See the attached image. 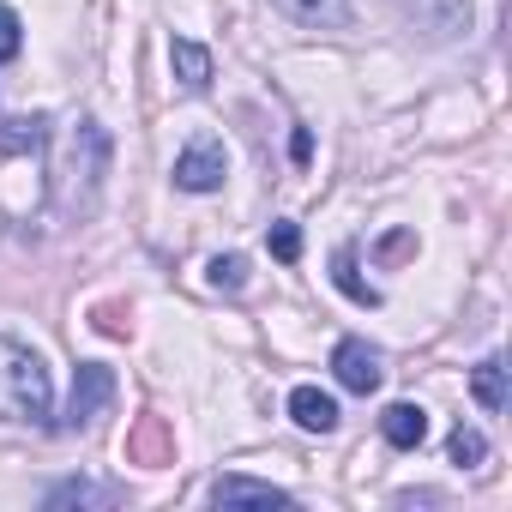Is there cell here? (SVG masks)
Segmentation results:
<instances>
[{"label": "cell", "instance_id": "obj_7", "mask_svg": "<svg viewBox=\"0 0 512 512\" xmlns=\"http://www.w3.org/2000/svg\"><path fill=\"white\" fill-rule=\"evenodd\" d=\"M217 506H290V488L278 482H253V476H217L211 482Z\"/></svg>", "mask_w": 512, "mask_h": 512}, {"label": "cell", "instance_id": "obj_2", "mask_svg": "<svg viewBox=\"0 0 512 512\" xmlns=\"http://www.w3.org/2000/svg\"><path fill=\"white\" fill-rule=\"evenodd\" d=\"M55 386H49V362L0 332V422H49Z\"/></svg>", "mask_w": 512, "mask_h": 512}, {"label": "cell", "instance_id": "obj_17", "mask_svg": "<svg viewBox=\"0 0 512 512\" xmlns=\"http://www.w3.org/2000/svg\"><path fill=\"white\" fill-rule=\"evenodd\" d=\"M266 241H272V253H278L284 266H290V260H302V229H296V223H272V235H266Z\"/></svg>", "mask_w": 512, "mask_h": 512}, {"label": "cell", "instance_id": "obj_1", "mask_svg": "<svg viewBox=\"0 0 512 512\" xmlns=\"http://www.w3.org/2000/svg\"><path fill=\"white\" fill-rule=\"evenodd\" d=\"M103 175H109V133L97 121H73L55 145V211L61 217H91L97 211V193H103Z\"/></svg>", "mask_w": 512, "mask_h": 512}, {"label": "cell", "instance_id": "obj_16", "mask_svg": "<svg viewBox=\"0 0 512 512\" xmlns=\"http://www.w3.org/2000/svg\"><path fill=\"white\" fill-rule=\"evenodd\" d=\"M205 284L211 290H241L247 284V260H241V253H217V260L205 266Z\"/></svg>", "mask_w": 512, "mask_h": 512}, {"label": "cell", "instance_id": "obj_6", "mask_svg": "<svg viewBox=\"0 0 512 512\" xmlns=\"http://www.w3.org/2000/svg\"><path fill=\"white\" fill-rule=\"evenodd\" d=\"M284 19H296L302 31H350V0H272Z\"/></svg>", "mask_w": 512, "mask_h": 512}, {"label": "cell", "instance_id": "obj_11", "mask_svg": "<svg viewBox=\"0 0 512 512\" xmlns=\"http://www.w3.org/2000/svg\"><path fill=\"white\" fill-rule=\"evenodd\" d=\"M470 392H476L482 410H506V368H500V356H488V362L470 374Z\"/></svg>", "mask_w": 512, "mask_h": 512}, {"label": "cell", "instance_id": "obj_13", "mask_svg": "<svg viewBox=\"0 0 512 512\" xmlns=\"http://www.w3.org/2000/svg\"><path fill=\"white\" fill-rule=\"evenodd\" d=\"M49 139V121L31 115V121H0V151H37Z\"/></svg>", "mask_w": 512, "mask_h": 512}, {"label": "cell", "instance_id": "obj_8", "mask_svg": "<svg viewBox=\"0 0 512 512\" xmlns=\"http://www.w3.org/2000/svg\"><path fill=\"white\" fill-rule=\"evenodd\" d=\"M290 416H296V428H308V434H332V428H338V404H332V392H320V386H296V392H290Z\"/></svg>", "mask_w": 512, "mask_h": 512}, {"label": "cell", "instance_id": "obj_4", "mask_svg": "<svg viewBox=\"0 0 512 512\" xmlns=\"http://www.w3.org/2000/svg\"><path fill=\"white\" fill-rule=\"evenodd\" d=\"M332 374H338V386L344 392H380V380H386V362H380V350H368L362 338H344L338 350H332Z\"/></svg>", "mask_w": 512, "mask_h": 512}, {"label": "cell", "instance_id": "obj_14", "mask_svg": "<svg viewBox=\"0 0 512 512\" xmlns=\"http://www.w3.org/2000/svg\"><path fill=\"white\" fill-rule=\"evenodd\" d=\"M332 278H338V290H344L350 302H362V308H374V302H380V296H374V290L356 278V253H350V247H338V260H332Z\"/></svg>", "mask_w": 512, "mask_h": 512}, {"label": "cell", "instance_id": "obj_10", "mask_svg": "<svg viewBox=\"0 0 512 512\" xmlns=\"http://www.w3.org/2000/svg\"><path fill=\"white\" fill-rule=\"evenodd\" d=\"M169 67H175V79H181L187 91H205V85H211V49L193 43V37H175V43H169Z\"/></svg>", "mask_w": 512, "mask_h": 512}, {"label": "cell", "instance_id": "obj_3", "mask_svg": "<svg viewBox=\"0 0 512 512\" xmlns=\"http://www.w3.org/2000/svg\"><path fill=\"white\" fill-rule=\"evenodd\" d=\"M223 169H229L223 145H217V139H193V145L175 157V187H181V193H217V187H223Z\"/></svg>", "mask_w": 512, "mask_h": 512}, {"label": "cell", "instance_id": "obj_18", "mask_svg": "<svg viewBox=\"0 0 512 512\" xmlns=\"http://www.w3.org/2000/svg\"><path fill=\"white\" fill-rule=\"evenodd\" d=\"M19 49H25V25H19L13 7H0V61H13Z\"/></svg>", "mask_w": 512, "mask_h": 512}, {"label": "cell", "instance_id": "obj_9", "mask_svg": "<svg viewBox=\"0 0 512 512\" xmlns=\"http://www.w3.org/2000/svg\"><path fill=\"white\" fill-rule=\"evenodd\" d=\"M380 434H386L398 452H416V446L428 440V410H422V404H392V410L380 416Z\"/></svg>", "mask_w": 512, "mask_h": 512}, {"label": "cell", "instance_id": "obj_15", "mask_svg": "<svg viewBox=\"0 0 512 512\" xmlns=\"http://www.w3.org/2000/svg\"><path fill=\"white\" fill-rule=\"evenodd\" d=\"M446 452H452V464H458V470H476V464L488 458V440H482L476 428H464V422H458V428H452V440H446Z\"/></svg>", "mask_w": 512, "mask_h": 512}, {"label": "cell", "instance_id": "obj_12", "mask_svg": "<svg viewBox=\"0 0 512 512\" xmlns=\"http://www.w3.org/2000/svg\"><path fill=\"white\" fill-rule=\"evenodd\" d=\"M49 506H115V488H97V482H61L49 488Z\"/></svg>", "mask_w": 512, "mask_h": 512}, {"label": "cell", "instance_id": "obj_5", "mask_svg": "<svg viewBox=\"0 0 512 512\" xmlns=\"http://www.w3.org/2000/svg\"><path fill=\"white\" fill-rule=\"evenodd\" d=\"M109 398H115V374H109L103 362H85V368H79V380H73V404H67V428H85V422H97Z\"/></svg>", "mask_w": 512, "mask_h": 512}]
</instances>
